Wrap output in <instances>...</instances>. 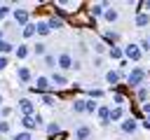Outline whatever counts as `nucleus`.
<instances>
[{
	"instance_id": "obj_1",
	"label": "nucleus",
	"mask_w": 150,
	"mask_h": 140,
	"mask_svg": "<svg viewBox=\"0 0 150 140\" xmlns=\"http://www.w3.org/2000/svg\"><path fill=\"white\" fill-rule=\"evenodd\" d=\"M145 77H148V72L143 68H131V72L127 75V82H129V86H141L145 82Z\"/></svg>"
},
{
	"instance_id": "obj_2",
	"label": "nucleus",
	"mask_w": 150,
	"mask_h": 140,
	"mask_svg": "<svg viewBox=\"0 0 150 140\" xmlns=\"http://www.w3.org/2000/svg\"><path fill=\"white\" fill-rule=\"evenodd\" d=\"M141 56H143V51H141V47L138 44H127L124 47V58H129V61H141Z\"/></svg>"
},
{
	"instance_id": "obj_3",
	"label": "nucleus",
	"mask_w": 150,
	"mask_h": 140,
	"mask_svg": "<svg viewBox=\"0 0 150 140\" xmlns=\"http://www.w3.org/2000/svg\"><path fill=\"white\" fill-rule=\"evenodd\" d=\"M73 63H75V58H73L68 51H63V54H59V56H56V65H59L61 70H70V68H73Z\"/></svg>"
},
{
	"instance_id": "obj_4",
	"label": "nucleus",
	"mask_w": 150,
	"mask_h": 140,
	"mask_svg": "<svg viewBox=\"0 0 150 140\" xmlns=\"http://www.w3.org/2000/svg\"><path fill=\"white\" fill-rule=\"evenodd\" d=\"M120 128H122L124 133H134V131L138 128V121H136L134 117H127V119H122V121H120Z\"/></svg>"
},
{
	"instance_id": "obj_5",
	"label": "nucleus",
	"mask_w": 150,
	"mask_h": 140,
	"mask_svg": "<svg viewBox=\"0 0 150 140\" xmlns=\"http://www.w3.org/2000/svg\"><path fill=\"white\" fill-rule=\"evenodd\" d=\"M98 119H101V126H108L110 124V107L108 105H98Z\"/></svg>"
},
{
	"instance_id": "obj_6",
	"label": "nucleus",
	"mask_w": 150,
	"mask_h": 140,
	"mask_svg": "<svg viewBox=\"0 0 150 140\" xmlns=\"http://www.w3.org/2000/svg\"><path fill=\"white\" fill-rule=\"evenodd\" d=\"M19 105H21V112H23V117H33V114H35V110H33V100H28V98H21V100H19Z\"/></svg>"
},
{
	"instance_id": "obj_7",
	"label": "nucleus",
	"mask_w": 150,
	"mask_h": 140,
	"mask_svg": "<svg viewBox=\"0 0 150 140\" xmlns=\"http://www.w3.org/2000/svg\"><path fill=\"white\" fill-rule=\"evenodd\" d=\"M12 16H14V21L21 23V26L28 23V12H26V9H12Z\"/></svg>"
},
{
	"instance_id": "obj_8",
	"label": "nucleus",
	"mask_w": 150,
	"mask_h": 140,
	"mask_svg": "<svg viewBox=\"0 0 150 140\" xmlns=\"http://www.w3.org/2000/svg\"><path fill=\"white\" fill-rule=\"evenodd\" d=\"M49 86H52V82H49V77H42V75H40V77L35 79V86H33V89H35V91H47Z\"/></svg>"
},
{
	"instance_id": "obj_9",
	"label": "nucleus",
	"mask_w": 150,
	"mask_h": 140,
	"mask_svg": "<svg viewBox=\"0 0 150 140\" xmlns=\"http://www.w3.org/2000/svg\"><path fill=\"white\" fill-rule=\"evenodd\" d=\"M89 135H91L89 126H77L75 128V140H89Z\"/></svg>"
},
{
	"instance_id": "obj_10",
	"label": "nucleus",
	"mask_w": 150,
	"mask_h": 140,
	"mask_svg": "<svg viewBox=\"0 0 150 140\" xmlns=\"http://www.w3.org/2000/svg\"><path fill=\"white\" fill-rule=\"evenodd\" d=\"M49 82H52L54 86H66V84H68V79H66L63 72H54V75L49 77Z\"/></svg>"
},
{
	"instance_id": "obj_11",
	"label": "nucleus",
	"mask_w": 150,
	"mask_h": 140,
	"mask_svg": "<svg viewBox=\"0 0 150 140\" xmlns=\"http://www.w3.org/2000/svg\"><path fill=\"white\" fill-rule=\"evenodd\" d=\"M108 56H110V58H115V61H122V58H124V49L115 44V47H110V49H108Z\"/></svg>"
},
{
	"instance_id": "obj_12",
	"label": "nucleus",
	"mask_w": 150,
	"mask_h": 140,
	"mask_svg": "<svg viewBox=\"0 0 150 140\" xmlns=\"http://www.w3.org/2000/svg\"><path fill=\"white\" fill-rule=\"evenodd\" d=\"M21 126L30 133L33 128H38V124H35V117H21Z\"/></svg>"
},
{
	"instance_id": "obj_13",
	"label": "nucleus",
	"mask_w": 150,
	"mask_h": 140,
	"mask_svg": "<svg viewBox=\"0 0 150 140\" xmlns=\"http://www.w3.org/2000/svg\"><path fill=\"white\" fill-rule=\"evenodd\" d=\"M103 19H105L108 23H115V21L120 19V12H117V9H105V12H103Z\"/></svg>"
},
{
	"instance_id": "obj_14",
	"label": "nucleus",
	"mask_w": 150,
	"mask_h": 140,
	"mask_svg": "<svg viewBox=\"0 0 150 140\" xmlns=\"http://www.w3.org/2000/svg\"><path fill=\"white\" fill-rule=\"evenodd\" d=\"M47 26H49V30H59V28H63V19L61 16H52L47 21Z\"/></svg>"
},
{
	"instance_id": "obj_15",
	"label": "nucleus",
	"mask_w": 150,
	"mask_h": 140,
	"mask_svg": "<svg viewBox=\"0 0 150 140\" xmlns=\"http://www.w3.org/2000/svg\"><path fill=\"white\" fill-rule=\"evenodd\" d=\"M16 77H19L21 82H30V70H28L26 65H19V70H16Z\"/></svg>"
},
{
	"instance_id": "obj_16",
	"label": "nucleus",
	"mask_w": 150,
	"mask_h": 140,
	"mask_svg": "<svg viewBox=\"0 0 150 140\" xmlns=\"http://www.w3.org/2000/svg\"><path fill=\"white\" fill-rule=\"evenodd\" d=\"M105 7H108L105 2H96V5H91V9H89V12H91L94 16H103V12H105Z\"/></svg>"
},
{
	"instance_id": "obj_17",
	"label": "nucleus",
	"mask_w": 150,
	"mask_h": 140,
	"mask_svg": "<svg viewBox=\"0 0 150 140\" xmlns=\"http://www.w3.org/2000/svg\"><path fill=\"white\" fill-rule=\"evenodd\" d=\"M136 26H138V28H145V26H150V14H143V12H141V14L136 16Z\"/></svg>"
},
{
	"instance_id": "obj_18",
	"label": "nucleus",
	"mask_w": 150,
	"mask_h": 140,
	"mask_svg": "<svg viewBox=\"0 0 150 140\" xmlns=\"http://www.w3.org/2000/svg\"><path fill=\"white\" fill-rule=\"evenodd\" d=\"M35 33H38V35H49L52 30H49L47 21H38V23H35Z\"/></svg>"
},
{
	"instance_id": "obj_19",
	"label": "nucleus",
	"mask_w": 150,
	"mask_h": 140,
	"mask_svg": "<svg viewBox=\"0 0 150 140\" xmlns=\"http://www.w3.org/2000/svg\"><path fill=\"white\" fill-rule=\"evenodd\" d=\"M103 37H105V42H108L110 47H115V42L120 40V35H117L115 30H105V33H103Z\"/></svg>"
},
{
	"instance_id": "obj_20",
	"label": "nucleus",
	"mask_w": 150,
	"mask_h": 140,
	"mask_svg": "<svg viewBox=\"0 0 150 140\" xmlns=\"http://www.w3.org/2000/svg\"><path fill=\"white\" fill-rule=\"evenodd\" d=\"M124 119V110L122 107H110V121H120Z\"/></svg>"
},
{
	"instance_id": "obj_21",
	"label": "nucleus",
	"mask_w": 150,
	"mask_h": 140,
	"mask_svg": "<svg viewBox=\"0 0 150 140\" xmlns=\"http://www.w3.org/2000/svg\"><path fill=\"white\" fill-rule=\"evenodd\" d=\"M120 77H122V75H120L117 70H110V72H105V82H108V84H117V82H120Z\"/></svg>"
},
{
	"instance_id": "obj_22",
	"label": "nucleus",
	"mask_w": 150,
	"mask_h": 140,
	"mask_svg": "<svg viewBox=\"0 0 150 140\" xmlns=\"http://www.w3.org/2000/svg\"><path fill=\"white\" fill-rule=\"evenodd\" d=\"M84 112H87V114L98 112V103H96V100H84Z\"/></svg>"
},
{
	"instance_id": "obj_23",
	"label": "nucleus",
	"mask_w": 150,
	"mask_h": 140,
	"mask_svg": "<svg viewBox=\"0 0 150 140\" xmlns=\"http://www.w3.org/2000/svg\"><path fill=\"white\" fill-rule=\"evenodd\" d=\"M33 54H35V56H47V44L38 42V44L33 47Z\"/></svg>"
},
{
	"instance_id": "obj_24",
	"label": "nucleus",
	"mask_w": 150,
	"mask_h": 140,
	"mask_svg": "<svg viewBox=\"0 0 150 140\" xmlns=\"http://www.w3.org/2000/svg\"><path fill=\"white\" fill-rule=\"evenodd\" d=\"M35 35V23H26L23 26V37H33Z\"/></svg>"
},
{
	"instance_id": "obj_25",
	"label": "nucleus",
	"mask_w": 150,
	"mask_h": 140,
	"mask_svg": "<svg viewBox=\"0 0 150 140\" xmlns=\"http://www.w3.org/2000/svg\"><path fill=\"white\" fill-rule=\"evenodd\" d=\"M14 54H16V58H26V56H28V47H26V44H21V47H16V49H14Z\"/></svg>"
},
{
	"instance_id": "obj_26",
	"label": "nucleus",
	"mask_w": 150,
	"mask_h": 140,
	"mask_svg": "<svg viewBox=\"0 0 150 140\" xmlns=\"http://www.w3.org/2000/svg\"><path fill=\"white\" fill-rule=\"evenodd\" d=\"M73 112L75 114H84V100H75L73 103Z\"/></svg>"
},
{
	"instance_id": "obj_27",
	"label": "nucleus",
	"mask_w": 150,
	"mask_h": 140,
	"mask_svg": "<svg viewBox=\"0 0 150 140\" xmlns=\"http://www.w3.org/2000/svg\"><path fill=\"white\" fill-rule=\"evenodd\" d=\"M42 58H45V65H47V68H56V56L47 54V56H42Z\"/></svg>"
},
{
	"instance_id": "obj_28",
	"label": "nucleus",
	"mask_w": 150,
	"mask_h": 140,
	"mask_svg": "<svg viewBox=\"0 0 150 140\" xmlns=\"http://www.w3.org/2000/svg\"><path fill=\"white\" fill-rule=\"evenodd\" d=\"M112 100H115V107H122V105H124V96H122L120 91L112 93Z\"/></svg>"
},
{
	"instance_id": "obj_29",
	"label": "nucleus",
	"mask_w": 150,
	"mask_h": 140,
	"mask_svg": "<svg viewBox=\"0 0 150 140\" xmlns=\"http://www.w3.org/2000/svg\"><path fill=\"white\" fill-rule=\"evenodd\" d=\"M148 96H150V91H148L145 86H141V89H138V100H143V103H148Z\"/></svg>"
},
{
	"instance_id": "obj_30",
	"label": "nucleus",
	"mask_w": 150,
	"mask_h": 140,
	"mask_svg": "<svg viewBox=\"0 0 150 140\" xmlns=\"http://www.w3.org/2000/svg\"><path fill=\"white\" fill-rule=\"evenodd\" d=\"M47 133H49V135H54V133H61V126H59L56 121H52V124L47 126Z\"/></svg>"
},
{
	"instance_id": "obj_31",
	"label": "nucleus",
	"mask_w": 150,
	"mask_h": 140,
	"mask_svg": "<svg viewBox=\"0 0 150 140\" xmlns=\"http://www.w3.org/2000/svg\"><path fill=\"white\" fill-rule=\"evenodd\" d=\"M14 47L9 44V42H5V40H0V54H9Z\"/></svg>"
},
{
	"instance_id": "obj_32",
	"label": "nucleus",
	"mask_w": 150,
	"mask_h": 140,
	"mask_svg": "<svg viewBox=\"0 0 150 140\" xmlns=\"http://www.w3.org/2000/svg\"><path fill=\"white\" fill-rule=\"evenodd\" d=\"M138 47H141V51H150V40H148V37H143V40L138 42Z\"/></svg>"
},
{
	"instance_id": "obj_33",
	"label": "nucleus",
	"mask_w": 150,
	"mask_h": 140,
	"mask_svg": "<svg viewBox=\"0 0 150 140\" xmlns=\"http://www.w3.org/2000/svg\"><path fill=\"white\" fill-rule=\"evenodd\" d=\"M94 51H96V54H105L108 49H105V44H103V42H94Z\"/></svg>"
},
{
	"instance_id": "obj_34",
	"label": "nucleus",
	"mask_w": 150,
	"mask_h": 140,
	"mask_svg": "<svg viewBox=\"0 0 150 140\" xmlns=\"http://www.w3.org/2000/svg\"><path fill=\"white\" fill-rule=\"evenodd\" d=\"M9 14H12V9H9L7 5H0V21H2L5 16H9Z\"/></svg>"
},
{
	"instance_id": "obj_35",
	"label": "nucleus",
	"mask_w": 150,
	"mask_h": 140,
	"mask_svg": "<svg viewBox=\"0 0 150 140\" xmlns=\"http://www.w3.org/2000/svg\"><path fill=\"white\" fill-rule=\"evenodd\" d=\"M12 140H30V133H28V131H23V133H16Z\"/></svg>"
},
{
	"instance_id": "obj_36",
	"label": "nucleus",
	"mask_w": 150,
	"mask_h": 140,
	"mask_svg": "<svg viewBox=\"0 0 150 140\" xmlns=\"http://www.w3.org/2000/svg\"><path fill=\"white\" fill-rule=\"evenodd\" d=\"M42 103H45V105H49V107H52V105H54V103H56V100H54V98H52V96H49V93H45V96H42Z\"/></svg>"
},
{
	"instance_id": "obj_37",
	"label": "nucleus",
	"mask_w": 150,
	"mask_h": 140,
	"mask_svg": "<svg viewBox=\"0 0 150 140\" xmlns=\"http://www.w3.org/2000/svg\"><path fill=\"white\" fill-rule=\"evenodd\" d=\"M89 96H91V100H94V98H101V96H103V91H101V89H91V91H89Z\"/></svg>"
},
{
	"instance_id": "obj_38",
	"label": "nucleus",
	"mask_w": 150,
	"mask_h": 140,
	"mask_svg": "<svg viewBox=\"0 0 150 140\" xmlns=\"http://www.w3.org/2000/svg\"><path fill=\"white\" fill-rule=\"evenodd\" d=\"M0 133H9V121H0Z\"/></svg>"
},
{
	"instance_id": "obj_39",
	"label": "nucleus",
	"mask_w": 150,
	"mask_h": 140,
	"mask_svg": "<svg viewBox=\"0 0 150 140\" xmlns=\"http://www.w3.org/2000/svg\"><path fill=\"white\" fill-rule=\"evenodd\" d=\"M5 68H7V58H5V56H0V70H5Z\"/></svg>"
},
{
	"instance_id": "obj_40",
	"label": "nucleus",
	"mask_w": 150,
	"mask_h": 140,
	"mask_svg": "<svg viewBox=\"0 0 150 140\" xmlns=\"http://www.w3.org/2000/svg\"><path fill=\"white\" fill-rule=\"evenodd\" d=\"M143 112H145V114L150 117V103H143Z\"/></svg>"
},
{
	"instance_id": "obj_41",
	"label": "nucleus",
	"mask_w": 150,
	"mask_h": 140,
	"mask_svg": "<svg viewBox=\"0 0 150 140\" xmlns=\"http://www.w3.org/2000/svg\"><path fill=\"white\" fill-rule=\"evenodd\" d=\"M0 40H2V28H0Z\"/></svg>"
},
{
	"instance_id": "obj_42",
	"label": "nucleus",
	"mask_w": 150,
	"mask_h": 140,
	"mask_svg": "<svg viewBox=\"0 0 150 140\" xmlns=\"http://www.w3.org/2000/svg\"><path fill=\"white\" fill-rule=\"evenodd\" d=\"M0 105H2V93H0Z\"/></svg>"
},
{
	"instance_id": "obj_43",
	"label": "nucleus",
	"mask_w": 150,
	"mask_h": 140,
	"mask_svg": "<svg viewBox=\"0 0 150 140\" xmlns=\"http://www.w3.org/2000/svg\"><path fill=\"white\" fill-rule=\"evenodd\" d=\"M148 124H150V117H148Z\"/></svg>"
},
{
	"instance_id": "obj_44",
	"label": "nucleus",
	"mask_w": 150,
	"mask_h": 140,
	"mask_svg": "<svg viewBox=\"0 0 150 140\" xmlns=\"http://www.w3.org/2000/svg\"><path fill=\"white\" fill-rule=\"evenodd\" d=\"M148 40H150V37H148Z\"/></svg>"
}]
</instances>
